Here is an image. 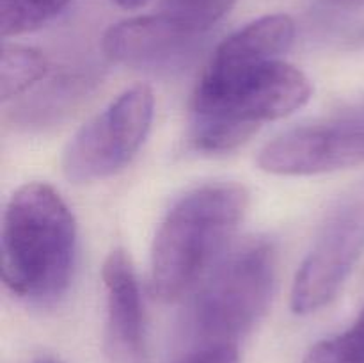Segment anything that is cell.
<instances>
[{
	"mask_svg": "<svg viewBox=\"0 0 364 363\" xmlns=\"http://www.w3.org/2000/svg\"><path fill=\"white\" fill-rule=\"evenodd\" d=\"M294 39L291 16L274 13L249 21L217 45L192 95L191 139L199 152H233L265 123L309 102V78L281 59Z\"/></svg>",
	"mask_w": 364,
	"mask_h": 363,
	"instance_id": "1",
	"label": "cell"
},
{
	"mask_svg": "<svg viewBox=\"0 0 364 363\" xmlns=\"http://www.w3.org/2000/svg\"><path fill=\"white\" fill-rule=\"evenodd\" d=\"M247 206V189L235 182L201 185L178 199L153 238V295L173 302L198 287L223 260Z\"/></svg>",
	"mask_w": 364,
	"mask_h": 363,
	"instance_id": "2",
	"label": "cell"
},
{
	"mask_svg": "<svg viewBox=\"0 0 364 363\" xmlns=\"http://www.w3.org/2000/svg\"><path fill=\"white\" fill-rule=\"evenodd\" d=\"M2 280L14 295L45 305L70 287L77 223L59 192L43 182L14 191L2 221Z\"/></svg>",
	"mask_w": 364,
	"mask_h": 363,
	"instance_id": "3",
	"label": "cell"
},
{
	"mask_svg": "<svg viewBox=\"0 0 364 363\" xmlns=\"http://www.w3.org/2000/svg\"><path fill=\"white\" fill-rule=\"evenodd\" d=\"M276 281V249L249 241L220 260L192 308V327L203 345L235 344L265 313Z\"/></svg>",
	"mask_w": 364,
	"mask_h": 363,
	"instance_id": "4",
	"label": "cell"
},
{
	"mask_svg": "<svg viewBox=\"0 0 364 363\" xmlns=\"http://www.w3.org/2000/svg\"><path fill=\"white\" fill-rule=\"evenodd\" d=\"M155 96L144 84L121 93L114 102L75 132L60 159L73 184L103 180L132 162L151 130Z\"/></svg>",
	"mask_w": 364,
	"mask_h": 363,
	"instance_id": "5",
	"label": "cell"
},
{
	"mask_svg": "<svg viewBox=\"0 0 364 363\" xmlns=\"http://www.w3.org/2000/svg\"><path fill=\"white\" fill-rule=\"evenodd\" d=\"M364 251V182L348 189L327 212L311 249L299 265L291 312L309 315L329 305Z\"/></svg>",
	"mask_w": 364,
	"mask_h": 363,
	"instance_id": "6",
	"label": "cell"
},
{
	"mask_svg": "<svg viewBox=\"0 0 364 363\" xmlns=\"http://www.w3.org/2000/svg\"><path fill=\"white\" fill-rule=\"evenodd\" d=\"M364 164V103L327 120L290 128L258 155L265 173L309 177Z\"/></svg>",
	"mask_w": 364,
	"mask_h": 363,
	"instance_id": "7",
	"label": "cell"
},
{
	"mask_svg": "<svg viewBox=\"0 0 364 363\" xmlns=\"http://www.w3.org/2000/svg\"><path fill=\"white\" fill-rule=\"evenodd\" d=\"M203 34L167 13L144 14L110 25L102 48L110 60L127 68L171 71L191 63Z\"/></svg>",
	"mask_w": 364,
	"mask_h": 363,
	"instance_id": "8",
	"label": "cell"
},
{
	"mask_svg": "<svg viewBox=\"0 0 364 363\" xmlns=\"http://www.w3.org/2000/svg\"><path fill=\"white\" fill-rule=\"evenodd\" d=\"M109 331L116 347L137 356L144 338V312L134 265L123 249L109 253L102 267Z\"/></svg>",
	"mask_w": 364,
	"mask_h": 363,
	"instance_id": "9",
	"label": "cell"
},
{
	"mask_svg": "<svg viewBox=\"0 0 364 363\" xmlns=\"http://www.w3.org/2000/svg\"><path fill=\"white\" fill-rule=\"evenodd\" d=\"M48 73V60L39 50L23 45H4L0 59V100L4 103L38 84Z\"/></svg>",
	"mask_w": 364,
	"mask_h": 363,
	"instance_id": "10",
	"label": "cell"
},
{
	"mask_svg": "<svg viewBox=\"0 0 364 363\" xmlns=\"http://www.w3.org/2000/svg\"><path fill=\"white\" fill-rule=\"evenodd\" d=\"M73 0H0L2 38L27 34L59 16Z\"/></svg>",
	"mask_w": 364,
	"mask_h": 363,
	"instance_id": "11",
	"label": "cell"
},
{
	"mask_svg": "<svg viewBox=\"0 0 364 363\" xmlns=\"http://www.w3.org/2000/svg\"><path fill=\"white\" fill-rule=\"evenodd\" d=\"M302 363H364V308L347 331L313 345Z\"/></svg>",
	"mask_w": 364,
	"mask_h": 363,
	"instance_id": "12",
	"label": "cell"
},
{
	"mask_svg": "<svg viewBox=\"0 0 364 363\" xmlns=\"http://www.w3.org/2000/svg\"><path fill=\"white\" fill-rule=\"evenodd\" d=\"M237 0H164V13L199 32L212 28Z\"/></svg>",
	"mask_w": 364,
	"mask_h": 363,
	"instance_id": "13",
	"label": "cell"
},
{
	"mask_svg": "<svg viewBox=\"0 0 364 363\" xmlns=\"http://www.w3.org/2000/svg\"><path fill=\"white\" fill-rule=\"evenodd\" d=\"M176 363H240L235 344L201 345Z\"/></svg>",
	"mask_w": 364,
	"mask_h": 363,
	"instance_id": "14",
	"label": "cell"
},
{
	"mask_svg": "<svg viewBox=\"0 0 364 363\" xmlns=\"http://www.w3.org/2000/svg\"><path fill=\"white\" fill-rule=\"evenodd\" d=\"M331 7H341V9H352V7L364 6V0H322Z\"/></svg>",
	"mask_w": 364,
	"mask_h": 363,
	"instance_id": "15",
	"label": "cell"
},
{
	"mask_svg": "<svg viewBox=\"0 0 364 363\" xmlns=\"http://www.w3.org/2000/svg\"><path fill=\"white\" fill-rule=\"evenodd\" d=\"M116 6H119L121 9H127V11H135V9H141L144 7L149 0H112Z\"/></svg>",
	"mask_w": 364,
	"mask_h": 363,
	"instance_id": "16",
	"label": "cell"
},
{
	"mask_svg": "<svg viewBox=\"0 0 364 363\" xmlns=\"http://www.w3.org/2000/svg\"><path fill=\"white\" fill-rule=\"evenodd\" d=\"M34 363H60V362H57V359H53V358H39V359H36Z\"/></svg>",
	"mask_w": 364,
	"mask_h": 363,
	"instance_id": "17",
	"label": "cell"
}]
</instances>
